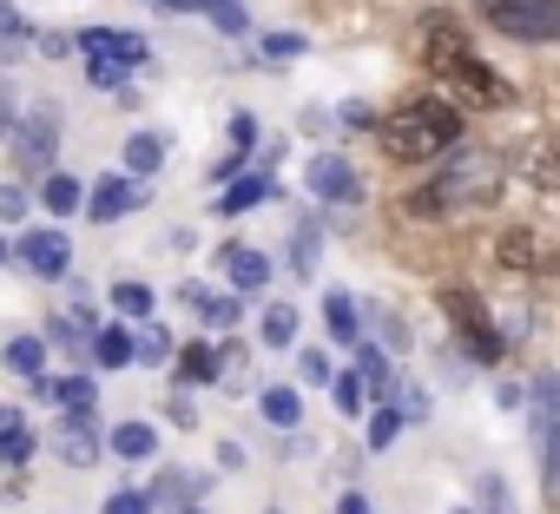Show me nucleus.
<instances>
[{"label": "nucleus", "instance_id": "1", "mask_svg": "<svg viewBox=\"0 0 560 514\" xmlns=\"http://www.w3.org/2000/svg\"><path fill=\"white\" fill-rule=\"evenodd\" d=\"M422 67L442 86H455L468 106H508V80L488 60H475V47L455 27V14H422Z\"/></svg>", "mask_w": 560, "mask_h": 514}, {"label": "nucleus", "instance_id": "2", "mask_svg": "<svg viewBox=\"0 0 560 514\" xmlns=\"http://www.w3.org/2000/svg\"><path fill=\"white\" fill-rule=\"evenodd\" d=\"M494 198H501V159L494 152H462L422 191H409V218H448V211H468V205H494Z\"/></svg>", "mask_w": 560, "mask_h": 514}, {"label": "nucleus", "instance_id": "3", "mask_svg": "<svg viewBox=\"0 0 560 514\" xmlns=\"http://www.w3.org/2000/svg\"><path fill=\"white\" fill-rule=\"evenodd\" d=\"M455 139H462V113H455L448 100H409V106H396V113L383 119V145H389V159H402V165L442 159Z\"/></svg>", "mask_w": 560, "mask_h": 514}, {"label": "nucleus", "instance_id": "4", "mask_svg": "<svg viewBox=\"0 0 560 514\" xmlns=\"http://www.w3.org/2000/svg\"><path fill=\"white\" fill-rule=\"evenodd\" d=\"M442 311H448V324H455V337H462V357H475V363H501V357H508V343L494 337L481 297H468V291H442Z\"/></svg>", "mask_w": 560, "mask_h": 514}, {"label": "nucleus", "instance_id": "5", "mask_svg": "<svg viewBox=\"0 0 560 514\" xmlns=\"http://www.w3.org/2000/svg\"><path fill=\"white\" fill-rule=\"evenodd\" d=\"M14 159H21V172L27 178H40L47 165H54V152H60V113L54 106H34L27 119H14Z\"/></svg>", "mask_w": 560, "mask_h": 514}, {"label": "nucleus", "instance_id": "6", "mask_svg": "<svg viewBox=\"0 0 560 514\" xmlns=\"http://www.w3.org/2000/svg\"><path fill=\"white\" fill-rule=\"evenodd\" d=\"M14 257L34 271V278H67V265H73V250H67V231H54V224H40V231H27L21 244H14Z\"/></svg>", "mask_w": 560, "mask_h": 514}, {"label": "nucleus", "instance_id": "7", "mask_svg": "<svg viewBox=\"0 0 560 514\" xmlns=\"http://www.w3.org/2000/svg\"><path fill=\"white\" fill-rule=\"evenodd\" d=\"M311 191L317 198H330V205H357L363 198V178H357V165L350 159H337V152H324V159H311Z\"/></svg>", "mask_w": 560, "mask_h": 514}, {"label": "nucleus", "instance_id": "8", "mask_svg": "<svg viewBox=\"0 0 560 514\" xmlns=\"http://www.w3.org/2000/svg\"><path fill=\"white\" fill-rule=\"evenodd\" d=\"M139 205H145V191H139L132 172H113V178H100V185L86 191V211H93L100 224H113V218H126V211H139Z\"/></svg>", "mask_w": 560, "mask_h": 514}, {"label": "nucleus", "instance_id": "9", "mask_svg": "<svg viewBox=\"0 0 560 514\" xmlns=\"http://www.w3.org/2000/svg\"><path fill=\"white\" fill-rule=\"evenodd\" d=\"M508 40H560V0H521V8H514V21L501 27Z\"/></svg>", "mask_w": 560, "mask_h": 514}, {"label": "nucleus", "instance_id": "10", "mask_svg": "<svg viewBox=\"0 0 560 514\" xmlns=\"http://www.w3.org/2000/svg\"><path fill=\"white\" fill-rule=\"evenodd\" d=\"M86 60H119V67H145V40L139 34H119V27H86L80 34Z\"/></svg>", "mask_w": 560, "mask_h": 514}, {"label": "nucleus", "instance_id": "11", "mask_svg": "<svg viewBox=\"0 0 560 514\" xmlns=\"http://www.w3.org/2000/svg\"><path fill=\"white\" fill-rule=\"evenodd\" d=\"M501 265H508V271H547L553 250H547L540 231H508V237H501Z\"/></svg>", "mask_w": 560, "mask_h": 514}, {"label": "nucleus", "instance_id": "12", "mask_svg": "<svg viewBox=\"0 0 560 514\" xmlns=\"http://www.w3.org/2000/svg\"><path fill=\"white\" fill-rule=\"evenodd\" d=\"M27 455H34L27 416H21V409H0V468H27Z\"/></svg>", "mask_w": 560, "mask_h": 514}, {"label": "nucleus", "instance_id": "13", "mask_svg": "<svg viewBox=\"0 0 560 514\" xmlns=\"http://www.w3.org/2000/svg\"><path fill=\"white\" fill-rule=\"evenodd\" d=\"M60 455H67L73 468L100 462V435H93V416H67V429H60Z\"/></svg>", "mask_w": 560, "mask_h": 514}, {"label": "nucleus", "instance_id": "14", "mask_svg": "<svg viewBox=\"0 0 560 514\" xmlns=\"http://www.w3.org/2000/svg\"><path fill=\"white\" fill-rule=\"evenodd\" d=\"M185 304H191L211 330H231V324H237V297H218V291H205V284H185Z\"/></svg>", "mask_w": 560, "mask_h": 514}, {"label": "nucleus", "instance_id": "15", "mask_svg": "<svg viewBox=\"0 0 560 514\" xmlns=\"http://www.w3.org/2000/svg\"><path fill=\"white\" fill-rule=\"evenodd\" d=\"M159 165H165V139H159V132H132V139H126V172H132V178H152Z\"/></svg>", "mask_w": 560, "mask_h": 514}, {"label": "nucleus", "instance_id": "16", "mask_svg": "<svg viewBox=\"0 0 560 514\" xmlns=\"http://www.w3.org/2000/svg\"><path fill=\"white\" fill-rule=\"evenodd\" d=\"M270 191H277V185H270V172H250V178H237V185H231V191L218 198V211H224V218H237V211H250V205H264Z\"/></svg>", "mask_w": 560, "mask_h": 514}, {"label": "nucleus", "instance_id": "17", "mask_svg": "<svg viewBox=\"0 0 560 514\" xmlns=\"http://www.w3.org/2000/svg\"><path fill=\"white\" fill-rule=\"evenodd\" d=\"M224 278L237 284V291H264V278H270V265L257 250H224Z\"/></svg>", "mask_w": 560, "mask_h": 514}, {"label": "nucleus", "instance_id": "18", "mask_svg": "<svg viewBox=\"0 0 560 514\" xmlns=\"http://www.w3.org/2000/svg\"><path fill=\"white\" fill-rule=\"evenodd\" d=\"M40 198H47V211H54V218H73V211L86 205V191H80V178H67V172H47V185H40Z\"/></svg>", "mask_w": 560, "mask_h": 514}, {"label": "nucleus", "instance_id": "19", "mask_svg": "<svg viewBox=\"0 0 560 514\" xmlns=\"http://www.w3.org/2000/svg\"><path fill=\"white\" fill-rule=\"evenodd\" d=\"M152 448H159L152 422H119V429H113V455H119V462H145Z\"/></svg>", "mask_w": 560, "mask_h": 514}, {"label": "nucleus", "instance_id": "20", "mask_svg": "<svg viewBox=\"0 0 560 514\" xmlns=\"http://www.w3.org/2000/svg\"><path fill=\"white\" fill-rule=\"evenodd\" d=\"M93 363L100 370H126L132 363V337L126 330H93Z\"/></svg>", "mask_w": 560, "mask_h": 514}, {"label": "nucleus", "instance_id": "21", "mask_svg": "<svg viewBox=\"0 0 560 514\" xmlns=\"http://www.w3.org/2000/svg\"><path fill=\"white\" fill-rule=\"evenodd\" d=\"M218 370H224V357H218L211 343H185V357H178V376H185V383H211Z\"/></svg>", "mask_w": 560, "mask_h": 514}, {"label": "nucleus", "instance_id": "22", "mask_svg": "<svg viewBox=\"0 0 560 514\" xmlns=\"http://www.w3.org/2000/svg\"><path fill=\"white\" fill-rule=\"evenodd\" d=\"M54 402H60L67 416H93L100 389H93V376H67V383H54Z\"/></svg>", "mask_w": 560, "mask_h": 514}, {"label": "nucleus", "instance_id": "23", "mask_svg": "<svg viewBox=\"0 0 560 514\" xmlns=\"http://www.w3.org/2000/svg\"><path fill=\"white\" fill-rule=\"evenodd\" d=\"M0 363H8L14 376H40V363H47V343H40V337H14Z\"/></svg>", "mask_w": 560, "mask_h": 514}, {"label": "nucleus", "instance_id": "24", "mask_svg": "<svg viewBox=\"0 0 560 514\" xmlns=\"http://www.w3.org/2000/svg\"><path fill=\"white\" fill-rule=\"evenodd\" d=\"M324 317H330V337L337 343H357V304H350V291H330L324 297Z\"/></svg>", "mask_w": 560, "mask_h": 514}, {"label": "nucleus", "instance_id": "25", "mask_svg": "<svg viewBox=\"0 0 560 514\" xmlns=\"http://www.w3.org/2000/svg\"><path fill=\"white\" fill-rule=\"evenodd\" d=\"M291 337H298V311H291V304H270V311H264V343L284 350Z\"/></svg>", "mask_w": 560, "mask_h": 514}, {"label": "nucleus", "instance_id": "26", "mask_svg": "<svg viewBox=\"0 0 560 514\" xmlns=\"http://www.w3.org/2000/svg\"><path fill=\"white\" fill-rule=\"evenodd\" d=\"M264 416H270L277 429H298V416H304L298 389H264Z\"/></svg>", "mask_w": 560, "mask_h": 514}, {"label": "nucleus", "instance_id": "27", "mask_svg": "<svg viewBox=\"0 0 560 514\" xmlns=\"http://www.w3.org/2000/svg\"><path fill=\"white\" fill-rule=\"evenodd\" d=\"M113 304H119L126 317H152V291H145L139 278H119V284H113Z\"/></svg>", "mask_w": 560, "mask_h": 514}, {"label": "nucleus", "instance_id": "28", "mask_svg": "<svg viewBox=\"0 0 560 514\" xmlns=\"http://www.w3.org/2000/svg\"><path fill=\"white\" fill-rule=\"evenodd\" d=\"M172 350H178V343H172L165 330H139V343H132V357H139V363H152V370H159V363H172Z\"/></svg>", "mask_w": 560, "mask_h": 514}, {"label": "nucleus", "instance_id": "29", "mask_svg": "<svg viewBox=\"0 0 560 514\" xmlns=\"http://www.w3.org/2000/svg\"><path fill=\"white\" fill-rule=\"evenodd\" d=\"M357 376H363L370 396H389V363L376 357V343H363V370H357Z\"/></svg>", "mask_w": 560, "mask_h": 514}, {"label": "nucleus", "instance_id": "30", "mask_svg": "<svg viewBox=\"0 0 560 514\" xmlns=\"http://www.w3.org/2000/svg\"><path fill=\"white\" fill-rule=\"evenodd\" d=\"M198 8H205V14H211V21H218L224 34H244V27H250V21H244V8H237V0H198Z\"/></svg>", "mask_w": 560, "mask_h": 514}, {"label": "nucleus", "instance_id": "31", "mask_svg": "<svg viewBox=\"0 0 560 514\" xmlns=\"http://www.w3.org/2000/svg\"><path fill=\"white\" fill-rule=\"evenodd\" d=\"M106 514H152V494H139V488H113V494H106Z\"/></svg>", "mask_w": 560, "mask_h": 514}, {"label": "nucleus", "instance_id": "32", "mask_svg": "<svg viewBox=\"0 0 560 514\" xmlns=\"http://www.w3.org/2000/svg\"><path fill=\"white\" fill-rule=\"evenodd\" d=\"M185 494H198L191 475H159V488H152V501H185Z\"/></svg>", "mask_w": 560, "mask_h": 514}, {"label": "nucleus", "instance_id": "33", "mask_svg": "<svg viewBox=\"0 0 560 514\" xmlns=\"http://www.w3.org/2000/svg\"><path fill=\"white\" fill-rule=\"evenodd\" d=\"M126 73H132V67H119V60H86V80H93V86H119Z\"/></svg>", "mask_w": 560, "mask_h": 514}, {"label": "nucleus", "instance_id": "34", "mask_svg": "<svg viewBox=\"0 0 560 514\" xmlns=\"http://www.w3.org/2000/svg\"><path fill=\"white\" fill-rule=\"evenodd\" d=\"M264 54L270 60H291V54H304V34H264Z\"/></svg>", "mask_w": 560, "mask_h": 514}, {"label": "nucleus", "instance_id": "35", "mask_svg": "<svg viewBox=\"0 0 560 514\" xmlns=\"http://www.w3.org/2000/svg\"><path fill=\"white\" fill-rule=\"evenodd\" d=\"M396 429H402V416H396V409H383V416L370 422V448H383V442H396Z\"/></svg>", "mask_w": 560, "mask_h": 514}, {"label": "nucleus", "instance_id": "36", "mask_svg": "<svg viewBox=\"0 0 560 514\" xmlns=\"http://www.w3.org/2000/svg\"><path fill=\"white\" fill-rule=\"evenodd\" d=\"M534 409H540V416H560V376H540V389H534Z\"/></svg>", "mask_w": 560, "mask_h": 514}, {"label": "nucleus", "instance_id": "37", "mask_svg": "<svg viewBox=\"0 0 560 514\" xmlns=\"http://www.w3.org/2000/svg\"><path fill=\"white\" fill-rule=\"evenodd\" d=\"M547 494L560 501V422H553V435H547Z\"/></svg>", "mask_w": 560, "mask_h": 514}, {"label": "nucleus", "instance_id": "38", "mask_svg": "<svg viewBox=\"0 0 560 514\" xmlns=\"http://www.w3.org/2000/svg\"><path fill=\"white\" fill-rule=\"evenodd\" d=\"M311 265H317V231H311V224H298V271L311 278Z\"/></svg>", "mask_w": 560, "mask_h": 514}, {"label": "nucleus", "instance_id": "39", "mask_svg": "<svg viewBox=\"0 0 560 514\" xmlns=\"http://www.w3.org/2000/svg\"><path fill=\"white\" fill-rule=\"evenodd\" d=\"M14 119H21V100H14V86H8V80H0V139L14 132Z\"/></svg>", "mask_w": 560, "mask_h": 514}, {"label": "nucleus", "instance_id": "40", "mask_svg": "<svg viewBox=\"0 0 560 514\" xmlns=\"http://www.w3.org/2000/svg\"><path fill=\"white\" fill-rule=\"evenodd\" d=\"M337 402L357 416V409H363V376H337Z\"/></svg>", "mask_w": 560, "mask_h": 514}, {"label": "nucleus", "instance_id": "41", "mask_svg": "<svg viewBox=\"0 0 560 514\" xmlns=\"http://www.w3.org/2000/svg\"><path fill=\"white\" fill-rule=\"evenodd\" d=\"M0 218H27V191H21V185L0 191Z\"/></svg>", "mask_w": 560, "mask_h": 514}, {"label": "nucleus", "instance_id": "42", "mask_svg": "<svg viewBox=\"0 0 560 514\" xmlns=\"http://www.w3.org/2000/svg\"><path fill=\"white\" fill-rule=\"evenodd\" d=\"M231 139H237V152H244V145H257V119H250V113H237V119H231Z\"/></svg>", "mask_w": 560, "mask_h": 514}, {"label": "nucleus", "instance_id": "43", "mask_svg": "<svg viewBox=\"0 0 560 514\" xmlns=\"http://www.w3.org/2000/svg\"><path fill=\"white\" fill-rule=\"evenodd\" d=\"M304 376H311V383H330V363H324L317 350H304Z\"/></svg>", "mask_w": 560, "mask_h": 514}, {"label": "nucleus", "instance_id": "44", "mask_svg": "<svg viewBox=\"0 0 560 514\" xmlns=\"http://www.w3.org/2000/svg\"><path fill=\"white\" fill-rule=\"evenodd\" d=\"M159 8H165V14H191V8H198V0H159Z\"/></svg>", "mask_w": 560, "mask_h": 514}, {"label": "nucleus", "instance_id": "45", "mask_svg": "<svg viewBox=\"0 0 560 514\" xmlns=\"http://www.w3.org/2000/svg\"><path fill=\"white\" fill-rule=\"evenodd\" d=\"M343 514H370V501L363 494H343Z\"/></svg>", "mask_w": 560, "mask_h": 514}, {"label": "nucleus", "instance_id": "46", "mask_svg": "<svg viewBox=\"0 0 560 514\" xmlns=\"http://www.w3.org/2000/svg\"><path fill=\"white\" fill-rule=\"evenodd\" d=\"M8 257H14V250H8V237H0V265H8Z\"/></svg>", "mask_w": 560, "mask_h": 514}, {"label": "nucleus", "instance_id": "47", "mask_svg": "<svg viewBox=\"0 0 560 514\" xmlns=\"http://www.w3.org/2000/svg\"><path fill=\"white\" fill-rule=\"evenodd\" d=\"M178 514H198V507H178Z\"/></svg>", "mask_w": 560, "mask_h": 514}]
</instances>
